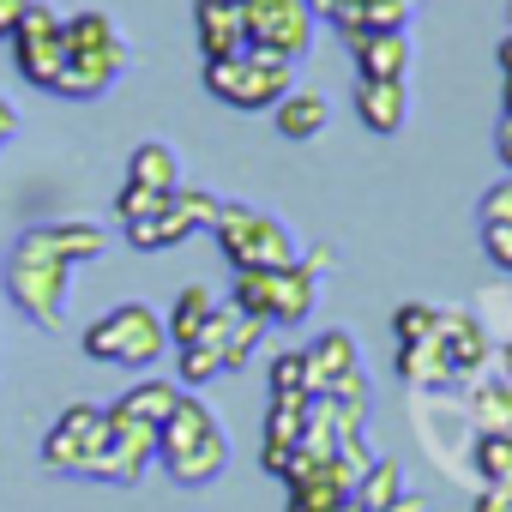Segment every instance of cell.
Here are the masks:
<instances>
[{"label":"cell","mask_w":512,"mask_h":512,"mask_svg":"<svg viewBox=\"0 0 512 512\" xmlns=\"http://www.w3.org/2000/svg\"><path fill=\"white\" fill-rule=\"evenodd\" d=\"M506 302H512V284H506Z\"/></svg>","instance_id":"cell-48"},{"label":"cell","mask_w":512,"mask_h":512,"mask_svg":"<svg viewBox=\"0 0 512 512\" xmlns=\"http://www.w3.org/2000/svg\"><path fill=\"white\" fill-rule=\"evenodd\" d=\"M350 61H356L362 79H392V85H404V73H410V37H404V31H368L362 43H350Z\"/></svg>","instance_id":"cell-15"},{"label":"cell","mask_w":512,"mask_h":512,"mask_svg":"<svg viewBox=\"0 0 512 512\" xmlns=\"http://www.w3.org/2000/svg\"><path fill=\"white\" fill-rule=\"evenodd\" d=\"M344 7H362V0H308V13H314V25H320V19H332V13H344Z\"/></svg>","instance_id":"cell-42"},{"label":"cell","mask_w":512,"mask_h":512,"mask_svg":"<svg viewBox=\"0 0 512 512\" xmlns=\"http://www.w3.org/2000/svg\"><path fill=\"white\" fill-rule=\"evenodd\" d=\"M97 253H103V229L97 223H37V229H25L7 247V266H0L7 302L31 326L55 332L67 320V290H73L67 278H73V266L97 260Z\"/></svg>","instance_id":"cell-1"},{"label":"cell","mask_w":512,"mask_h":512,"mask_svg":"<svg viewBox=\"0 0 512 512\" xmlns=\"http://www.w3.org/2000/svg\"><path fill=\"white\" fill-rule=\"evenodd\" d=\"M103 446H109V404H67L43 434V464L55 476H91Z\"/></svg>","instance_id":"cell-7"},{"label":"cell","mask_w":512,"mask_h":512,"mask_svg":"<svg viewBox=\"0 0 512 512\" xmlns=\"http://www.w3.org/2000/svg\"><path fill=\"white\" fill-rule=\"evenodd\" d=\"M151 458H157V428L121 422V416L109 410V446H103V458L91 464V482H139V476L151 470Z\"/></svg>","instance_id":"cell-10"},{"label":"cell","mask_w":512,"mask_h":512,"mask_svg":"<svg viewBox=\"0 0 512 512\" xmlns=\"http://www.w3.org/2000/svg\"><path fill=\"white\" fill-rule=\"evenodd\" d=\"M217 193H205V187H175V193H163V205L151 211V217H139V223H121L127 229V241L139 247V253H157V247H181L187 235H211V223H217Z\"/></svg>","instance_id":"cell-6"},{"label":"cell","mask_w":512,"mask_h":512,"mask_svg":"<svg viewBox=\"0 0 512 512\" xmlns=\"http://www.w3.org/2000/svg\"><path fill=\"white\" fill-rule=\"evenodd\" d=\"M13 133H19V109H13V103H7V97H0V145H7V139H13Z\"/></svg>","instance_id":"cell-43"},{"label":"cell","mask_w":512,"mask_h":512,"mask_svg":"<svg viewBox=\"0 0 512 512\" xmlns=\"http://www.w3.org/2000/svg\"><path fill=\"white\" fill-rule=\"evenodd\" d=\"M211 235H217L223 260L235 272H284V266L302 260V241L290 235V223H278L260 205H217Z\"/></svg>","instance_id":"cell-3"},{"label":"cell","mask_w":512,"mask_h":512,"mask_svg":"<svg viewBox=\"0 0 512 512\" xmlns=\"http://www.w3.org/2000/svg\"><path fill=\"white\" fill-rule=\"evenodd\" d=\"M356 115H362L368 133L392 139V133L410 121V91L392 85V79H362V85H356Z\"/></svg>","instance_id":"cell-16"},{"label":"cell","mask_w":512,"mask_h":512,"mask_svg":"<svg viewBox=\"0 0 512 512\" xmlns=\"http://www.w3.org/2000/svg\"><path fill=\"white\" fill-rule=\"evenodd\" d=\"M494 151H500V163L512 175V115H500V127H494Z\"/></svg>","instance_id":"cell-40"},{"label":"cell","mask_w":512,"mask_h":512,"mask_svg":"<svg viewBox=\"0 0 512 512\" xmlns=\"http://www.w3.org/2000/svg\"><path fill=\"white\" fill-rule=\"evenodd\" d=\"M332 266H338V253H332V247H308L302 272H314V278H320V272H332Z\"/></svg>","instance_id":"cell-41"},{"label":"cell","mask_w":512,"mask_h":512,"mask_svg":"<svg viewBox=\"0 0 512 512\" xmlns=\"http://www.w3.org/2000/svg\"><path fill=\"white\" fill-rule=\"evenodd\" d=\"M350 500H356L362 512H386L392 500H404V470H398V458H374V464L362 470V482L350 488Z\"/></svg>","instance_id":"cell-24"},{"label":"cell","mask_w":512,"mask_h":512,"mask_svg":"<svg viewBox=\"0 0 512 512\" xmlns=\"http://www.w3.org/2000/svg\"><path fill=\"white\" fill-rule=\"evenodd\" d=\"M157 464L181 482V488H205L229 470V434L217 422L211 404H199L193 392L175 404V416L157 428Z\"/></svg>","instance_id":"cell-2"},{"label":"cell","mask_w":512,"mask_h":512,"mask_svg":"<svg viewBox=\"0 0 512 512\" xmlns=\"http://www.w3.org/2000/svg\"><path fill=\"white\" fill-rule=\"evenodd\" d=\"M314 404V398H308ZM308 404H296V398H272V410H266V440H278V446H302V434H308Z\"/></svg>","instance_id":"cell-30"},{"label":"cell","mask_w":512,"mask_h":512,"mask_svg":"<svg viewBox=\"0 0 512 512\" xmlns=\"http://www.w3.org/2000/svg\"><path fill=\"white\" fill-rule=\"evenodd\" d=\"M350 500V488H338V476L320 464L314 476H302V482H290V512H338Z\"/></svg>","instance_id":"cell-27"},{"label":"cell","mask_w":512,"mask_h":512,"mask_svg":"<svg viewBox=\"0 0 512 512\" xmlns=\"http://www.w3.org/2000/svg\"><path fill=\"white\" fill-rule=\"evenodd\" d=\"M272 121H278V133H284V139L308 145V139H320V133H326V121H332V103H326L320 91H290V97L272 109Z\"/></svg>","instance_id":"cell-20"},{"label":"cell","mask_w":512,"mask_h":512,"mask_svg":"<svg viewBox=\"0 0 512 512\" xmlns=\"http://www.w3.org/2000/svg\"><path fill=\"white\" fill-rule=\"evenodd\" d=\"M247 49H266V55H284V61H302L308 43H314V13L308 0H247Z\"/></svg>","instance_id":"cell-8"},{"label":"cell","mask_w":512,"mask_h":512,"mask_svg":"<svg viewBox=\"0 0 512 512\" xmlns=\"http://www.w3.org/2000/svg\"><path fill=\"white\" fill-rule=\"evenodd\" d=\"M7 43H13L19 79L37 85V91H55V79H61V67H67V37H61V19L43 7V0H31V13L19 19V31H13Z\"/></svg>","instance_id":"cell-9"},{"label":"cell","mask_w":512,"mask_h":512,"mask_svg":"<svg viewBox=\"0 0 512 512\" xmlns=\"http://www.w3.org/2000/svg\"><path fill=\"white\" fill-rule=\"evenodd\" d=\"M157 205H163V193H151V187H133V181L115 193V217H121V223H139V217H151Z\"/></svg>","instance_id":"cell-34"},{"label":"cell","mask_w":512,"mask_h":512,"mask_svg":"<svg viewBox=\"0 0 512 512\" xmlns=\"http://www.w3.org/2000/svg\"><path fill=\"white\" fill-rule=\"evenodd\" d=\"M392 332H398V344H422V338L440 332V308H428V302H398V308H392Z\"/></svg>","instance_id":"cell-31"},{"label":"cell","mask_w":512,"mask_h":512,"mask_svg":"<svg viewBox=\"0 0 512 512\" xmlns=\"http://www.w3.org/2000/svg\"><path fill=\"white\" fill-rule=\"evenodd\" d=\"M260 464H266L272 476H284V482H290V470H296V446H278V440H266V446H260Z\"/></svg>","instance_id":"cell-37"},{"label":"cell","mask_w":512,"mask_h":512,"mask_svg":"<svg viewBox=\"0 0 512 512\" xmlns=\"http://www.w3.org/2000/svg\"><path fill=\"white\" fill-rule=\"evenodd\" d=\"M476 217H482V223H506V229H512V175H506V181H494V187L482 193Z\"/></svg>","instance_id":"cell-35"},{"label":"cell","mask_w":512,"mask_h":512,"mask_svg":"<svg viewBox=\"0 0 512 512\" xmlns=\"http://www.w3.org/2000/svg\"><path fill=\"white\" fill-rule=\"evenodd\" d=\"M247 7H217V0H193V37H199V55L205 61H229L247 49V25H241Z\"/></svg>","instance_id":"cell-13"},{"label":"cell","mask_w":512,"mask_h":512,"mask_svg":"<svg viewBox=\"0 0 512 512\" xmlns=\"http://www.w3.org/2000/svg\"><path fill=\"white\" fill-rule=\"evenodd\" d=\"M494 67H500V79H512V31L500 37V49H494Z\"/></svg>","instance_id":"cell-44"},{"label":"cell","mask_w":512,"mask_h":512,"mask_svg":"<svg viewBox=\"0 0 512 512\" xmlns=\"http://www.w3.org/2000/svg\"><path fill=\"white\" fill-rule=\"evenodd\" d=\"M482 253H488V266H500L512 278V229L506 223H482Z\"/></svg>","instance_id":"cell-36"},{"label":"cell","mask_w":512,"mask_h":512,"mask_svg":"<svg viewBox=\"0 0 512 512\" xmlns=\"http://www.w3.org/2000/svg\"><path fill=\"white\" fill-rule=\"evenodd\" d=\"M223 374V350L217 344H181L175 350V386L181 392H199L205 380H217Z\"/></svg>","instance_id":"cell-28"},{"label":"cell","mask_w":512,"mask_h":512,"mask_svg":"<svg viewBox=\"0 0 512 512\" xmlns=\"http://www.w3.org/2000/svg\"><path fill=\"white\" fill-rule=\"evenodd\" d=\"M127 73V43L121 49H97V55H67V67H61V79H55V97H103V91H115V79Z\"/></svg>","instance_id":"cell-12"},{"label":"cell","mask_w":512,"mask_h":512,"mask_svg":"<svg viewBox=\"0 0 512 512\" xmlns=\"http://www.w3.org/2000/svg\"><path fill=\"white\" fill-rule=\"evenodd\" d=\"M398 380H404L410 392H446V386L458 380L452 362H446V350H440V332L422 338V344H398Z\"/></svg>","instance_id":"cell-19"},{"label":"cell","mask_w":512,"mask_h":512,"mask_svg":"<svg viewBox=\"0 0 512 512\" xmlns=\"http://www.w3.org/2000/svg\"><path fill=\"white\" fill-rule=\"evenodd\" d=\"M410 19H416V0H368L362 7L368 31H410Z\"/></svg>","instance_id":"cell-33"},{"label":"cell","mask_w":512,"mask_h":512,"mask_svg":"<svg viewBox=\"0 0 512 512\" xmlns=\"http://www.w3.org/2000/svg\"><path fill=\"white\" fill-rule=\"evenodd\" d=\"M302 356H308V380H314V398H320V392H332L344 374H356V368H362V356H356V338H350L344 326L320 332V338H314Z\"/></svg>","instance_id":"cell-17"},{"label":"cell","mask_w":512,"mask_h":512,"mask_svg":"<svg viewBox=\"0 0 512 512\" xmlns=\"http://www.w3.org/2000/svg\"><path fill=\"white\" fill-rule=\"evenodd\" d=\"M217 7H247V0H217Z\"/></svg>","instance_id":"cell-47"},{"label":"cell","mask_w":512,"mask_h":512,"mask_svg":"<svg viewBox=\"0 0 512 512\" xmlns=\"http://www.w3.org/2000/svg\"><path fill=\"white\" fill-rule=\"evenodd\" d=\"M217 314V296L205 290V284H181V296H175V308H169V320H163V332H169V344L181 350V344H193L199 338V326Z\"/></svg>","instance_id":"cell-23"},{"label":"cell","mask_w":512,"mask_h":512,"mask_svg":"<svg viewBox=\"0 0 512 512\" xmlns=\"http://www.w3.org/2000/svg\"><path fill=\"white\" fill-rule=\"evenodd\" d=\"M470 470L482 476V488H506L512 482V434H476L470 440Z\"/></svg>","instance_id":"cell-26"},{"label":"cell","mask_w":512,"mask_h":512,"mask_svg":"<svg viewBox=\"0 0 512 512\" xmlns=\"http://www.w3.org/2000/svg\"><path fill=\"white\" fill-rule=\"evenodd\" d=\"M314 302H320V278H314V272H302V260H296V266L272 272V296H266V326H302V320L314 314Z\"/></svg>","instance_id":"cell-14"},{"label":"cell","mask_w":512,"mask_h":512,"mask_svg":"<svg viewBox=\"0 0 512 512\" xmlns=\"http://www.w3.org/2000/svg\"><path fill=\"white\" fill-rule=\"evenodd\" d=\"M440 350H446V362H452L458 380H476L488 368V356H494V338H488V326L470 308H446L440 314Z\"/></svg>","instance_id":"cell-11"},{"label":"cell","mask_w":512,"mask_h":512,"mask_svg":"<svg viewBox=\"0 0 512 512\" xmlns=\"http://www.w3.org/2000/svg\"><path fill=\"white\" fill-rule=\"evenodd\" d=\"M500 115H512V79H500Z\"/></svg>","instance_id":"cell-46"},{"label":"cell","mask_w":512,"mask_h":512,"mask_svg":"<svg viewBox=\"0 0 512 512\" xmlns=\"http://www.w3.org/2000/svg\"><path fill=\"white\" fill-rule=\"evenodd\" d=\"M25 13H31V0H0V43L19 31V19H25Z\"/></svg>","instance_id":"cell-39"},{"label":"cell","mask_w":512,"mask_h":512,"mask_svg":"<svg viewBox=\"0 0 512 512\" xmlns=\"http://www.w3.org/2000/svg\"><path fill=\"white\" fill-rule=\"evenodd\" d=\"M464 416L476 422V434H512V380H470Z\"/></svg>","instance_id":"cell-22"},{"label":"cell","mask_w":512,"mask_h":512,"mask_svg":"<svg viewBox=\"0 0 512 512\" xmlns=\"http://www.w3.org/2000/svg\"><path fill=\"white\" fill-rule=\"evenodd\" d=\"M500 380H512V338L500 344Z\"/></svg>","instance_id":"cell-45"},{"label":"cell","mask_w":512,"mask_h":512,"mask_svg":"<svg viewBox=\"0 0 512 512\" xmlns=\"http://www.w3.org/2000/svg\"><path fill=\"white\" fill-rule=\"evenodd\" d=\"M266 374H272V398H296V404L314 398V380H308V356L302 350H278Z\"/></svg>","instance_id":"cell-29"},{"label":"cell","mask_w":512,"mask_h":512,"mask_svg":"<svg viewBox=\"0 0 512 512\" xmlns=\"http://www.w3.org/2000/svg\"><path fill=\"white\" fill-rule=\"evenodd\" d=\"M260 338H266V320H253V314H235V332H229V344H223V374L247 368V356L260 350Z\"/></svg>","instance_id":"cell-32"},{"label":"cell","mask_w":512,"mask_h":512,"mask_svg":"<svg viewBox=\"0 0 512 512\" xmlns=\"http://www.w3.org/2000/svg\"><path fill=\"white\" fill-rule=\"evenodd\" d=\"M506 19H512V7H506Z\"/></svg>","instance_id":"cell-49"},{"label":"cell","mask_w":512,"mask_h":512,"mask_svg":"<svg viewBox=\"0 0 512 512\" xmlns=\"http://www.w3.org/2000/svg\"><path fill=\"white\" fill-rule=\"evenodd\" d=\"M163 350H169L163 314H151L145 302H121L85 326V356L109 362V368H151Z\"/></svg>","instance_id":"cell-5"},{"label":"cell","mask_w":512,"mask_h":512,"mask_svg":"<svg viewBox=\"0 0 512 512\" xmlns=\"http://www.w3.org/2000/svg\"><path fill=\"white\" fill-rule=\"evenodd\" d=\"M61 37H67V55H97V49H121V31H115V19L109 13H73V19H61Z\"/></svg>","instance_id":"cell-25"},{"label":"cell","mask_w":512,"mask_h":512,"mask_svg":"<svg viewBox=\"0 0 512 512\" xmlns=\"http://www.w3.org/2000/svg\"><path fill=\"white\" fill-rule=\"evenodd\" d=\"M205 91L229 109H278L296 91V61L266 55V49H241L229 61H205Z\"/></svg>","instance_id":"cell-4"},{"label":"cell","mask_w":512,"mask_h":512,"mask_svg":"<svg viewBox=\"0 0 512 512\" xmlns=\"http://www.w3.org/2000/svg\"><path fill=\"white\" fill-rule=\"evenodd\" d=\"M187 392L175 386V380H133L109 410L121 416V422H145V428H163L169 416H175V404H181Z\"/></svg>","instance_id":"cell-18"},{"label":"cell","mask_w":512,"mask_h":512,"mask_svg":"<svg viewBox=\"0 0 512 512\" xmlns=\"http://www.w3.org/2000/svg\"><path fill=\"white\" fill-rule=\"evenodd\" d=\"M127 181L133 187H151V193H175L181 187V157L163 139H139L133 157H127Z\"/></svg>","instance_id":"cell-21"},{"label":"cell","mask_w":512,"mask_h":512,"mask_svg":"<svg viewBox=\"0 0 512 512\" xmlns=\"http://www.w3.org/2000/svg\"><path fill=\"white\" fill-rule=\"evenodd\" d=\"M470 512H512V482H506V488H476Z\"/></svg>","instance_id":"cell-38"}]
</instances>
